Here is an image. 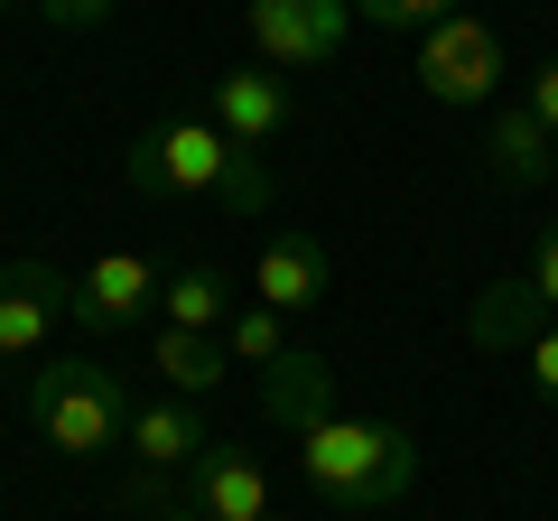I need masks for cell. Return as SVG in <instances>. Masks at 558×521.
<instances>
[{
    "instance_id": "cell-1",
    "label": "cell",
    "mask_w": 558,
    "mask_h": 521,
    "mask_svg": "<svg viewBox=\"0 0 558 521\" xmlns=\"http://www.w3.org/2000/svg\"><path fill=\"white\" fill-rule=\"evenodd\" d=\"M121 178H131L140 196L215 205V215H233V223H252L260 205H270V168H260V149L223 141L205 112H168V121H149V131L121 149Z\"/></svg>"
},
{
    "instance_id": "cell-2",
    "label": "cell",
    "mask_w": 558,
    "mask_h": 521,
    "mask_svg": "<svg viewBox=\"0 0 558 521\" xmlns=\"http://www.w3.org/2000/svg\"><path fill=\"white\" fill-rule=\"evenodd\" d=\"M299 484L326 502V512H391L410 502L418 484V438L410 428H381V420H354V410H326V420L299 428Z\"/></svg>"
},
{
    "instance_id": "cell-3",
    "label": "cell",
    "mask_w": 558,
    "mask_h": 521,
    "mask_svg": "<svg viewBox=\"0 0 558 521\" xmlns=\"http://www.w3.org/2000/svg\"><path fill=\"white\" fill-rule=\"evenodd\" d=\"M20 410H28V428H38L57 457H102V447H121L131 438V381L112 373V363H94V354H47V363H28V381H20Z\"/></svg>"
},
{
    "instance_id": "cell-4",
    "label": "cell",
    "mask_w": 558,
    "mask_h": 521,
    "mask_svg": "<svg viewBox=\"0 0 558 521\" xmlns=\"http://www.w3.org/2000/svg\"><path fill=\"white\" fill-rule=\"evenodd\" d=\"M410 75H418V94L447 102V112H494V102H502V75H512V57H502L494 20L457 10V20H438L428 38H418Z\"/></svg>"
},
{
    "instance_id": "cell-5",
    "label": "cell",
    "mask_w": 558,
    "mask_h": 521,
    "mask_svg": "<svg viewBox=\"0 0 558 521\" xmlns=\"http://www.w3.org/2000/svg\"><path fill=\"white\" fill-rule=\"evenodd\" d=\"M242 38L270 75H317L354 38V0H242Z\"/></svg>"
},
{
    "instance_id": "cell-6",
    "label": "cell",
    "mask_w": 558,
    "mask_h": 521,
    "mask_svg": "<svg viewBox=\"0 0 558 521\" xmlns=\"http://www.w3.org/2000/svg\"><path fill=\"white\" fill-rule=\"evenodd\" d=\"M57 317H75V280L47 260H0V363H38Z\"/></svg>"
},
{
    "instance_id": "cell-7",
    "label": "cell",
    "mask_w": 558,
    "mask_h": 521,
    "mask_svg": "<svg viewBox=\"0 0 558 521\" xmlns=\"http://www.w3.org/2000/svg\"><path fill=\"white\" fill-rule=\"evenodd\" d=\"M168 299V270L140 252H102L94 270H75V326H94V336H121V326L159 317Z\"/></svg>"
},
{
    "instance_id": "cell-8",
    "label": "cell",
    "mask_w": 558,
    "mask_h": 521,
    "mask_svg": "<svg viewBox=\"0 0 558 521\" xmlns=\"http://www.w3.org/2000/svg\"><path fill=\"white\" fill-rule=\"evenodd\" d=\"M205 121H215L223 141H242V149L279 141V131L299 121V102H289V75H270V65H233V75H215V94H205Z\"/></svg>"
},
{
    "instance_id": "cell-9",
    "label": "cell",
    "mask_w": 558,
    "mask_h": 521,
    "mask_svg": "<svg viewBox=\"0 0 558 521\" xmlns=\"http://www.w3.org/2000/svg\"><path fill=\"white\" fill-rule=\"evenodd\" d=\"M186 502H196L205 521H279L270 465H260L252 447H205V457L186 465Z\"/></svg>"
},
{
    "instance_id": "cell-10",
    "label": "cell",
    "mask_w": 558,
    "mask_h": 521,
    "mask_svg": "<svg viewBox=\"0 0 558 521\" xmlns=\"http://www.w3.org/2000/svg\"><path fill=\"white\" fill-rule=\"evenodd\" d=\"M121 447H131L140 475L168 484V475H186V465L215 447V428H205V410L186 401V391H168V401H140V410H131V438H121Z\"/></svg>"
},
{
    "instance_id": "cell-11",
    "label": "cell",
    "mask_w": 558,
    "mask_h": 521,
    "mask_svg": "<svg viewBox=\"0 0 558 521\" xmlns=\"http://www.w3.org/2000/svg\"><path fill=\"white\" fill-rule=\"evenodd\" d=\"M326 280H336V260H326L317 233H270L252 260V299L279 307V317H307V307L326 299Z\"/></svg>"
},
{
    "instance_id": "cell-12",
    "label": "cell",
    "mask_w": 558,
    "mask_h": 521,
    "mask_svg": "<svg viewBox=\"0 0 558 521\" xmlns=\"http://www.w3.org/2000/svg\"><path fill=\"white\" fill-rule=\"evenodd\" d=\"M484 168H494L502 186H521V196H531V186H558V141L539 131L531 102H502V112L484 121Z\"/></svg>"
},
{
    "instance_id": "cell-13",
    "label": "cell",
    "mask_w": 558,
    "mask_h": 521,
    "mask_svg": "<svg viewBox=\"0 0 558 521\" xmlns=\"http://www.w3.org/2000/svg\"><path fill=\"white\" fill-rule=\"evenodd\" d=\"M260 410H270L289 438H299L307 420H326V410H344V401H336V363H326L317 344H289V354L260 373Z\"/></svg>"
},
{
    "instance_id": "cell-14",
    "label": "cell",
    "mask_w": 558,
    "mask_h": 521,
    "mask_svg": "<svg viewBox=\"0 0 558 521\" xmlns=\"http://www.w3.org/2000/svg\"><path fill=\"white\" fill-rule=\"evenodd\" d=\"M539 326H549V307H539V289L521 280V270H512V280H494L475 307H465V344H475V354H521Z\"/></svg>"
},
{
    "instance_id": "cell-15",
    "label": "cell",
    "mask_w": 558,
    "mask_h": 521,
    "mask_svg": "<svg viewBox=\"0 0 558 521\" xmlns=\"http://www.w3.org/2000/svg\"><path fill=\"white\" fill-rule=\"evenodd\" d=\"M233 317H242V299H233V280H223L215 260H196V270H168L159 326H186V336H223Z\"/></svg>"
},
{
    "instance_id": "cell-16",
    "label": "cell",
    "mask_w": 558,
    "mask_h": 521,
    "mask_svg": "<svg viewBox=\"0 0 558 521\" xmlns=\"http://www.w3.org/2000/svg\"><path fill=\"white\" fill-rule=\"evenodd\" d=\"M159 373H168V391H186V401H205V391H223L233 381V354H223V336H186V326H159Z\"/></svg>"
},
{
    "instance_id": "cell-17",
    "label": "cell",
    "mask_w": 558,
    "mask_h": 521,
    "mask_svg": "<svg viewBox=\"0 0 558 521\" xmlns=\"http://www.w3.org/2000/svg\"><path fill=\"white\" fill-rule=\"evenodd\" d=\"M223 354H233V373H242V363L270 373V363L289 354V317H279V307H242V317L223 326Z\"/></svg>"
},
{
    "instance_id": "cell-18",
    "label": "cell",
    "mask_w": 558,
    "mask_h": 521,
    "mask_svg": "<svg viewBox=\"0 0 558 521\" xmlns=\"http://www.w3.org/2000/svg\"><path fill=\"white\" fill-rule=\"evenodd\" d=\"M354 20H373V28H410V38H428L438 20H457V0H354Z\"/></svg>"
},
{
    "instance_id": "cell-19",
    "label": "cell",
    "mask_w": 558,
    "mask_h": 521,
    "mask_svg": "<svg viewBox=\"0 0 558 521\" xmlns=\"http://www.w3.org/2000/svg\"><path fill=\"white\" fill-rule=\"evenodd\" d=\"M521 363H531V391H539V410H549V420H558V317L539 326L531 344H521Z\"/></svg>"
},
{
    "instance_id": "cell-20",
    "label": "cell",
    "mask_w": 558,
    "mask_h": 521,
    "mask_svg": "<svg viewBox=\"0 0 558 521\" xmlns=\"http://www.w3.org/2000/svg\"><path fill=\"white\" fill-rule=\"evenodd\" d=\"M521 280L539 289V307L558 317V223H539V242H531V260H521Z\"/></svg>"
},
{
    "instance_id": "cell-21",
    "label": "cell",
    "mask_w": 558,
    "mask_h": 521,
    "mask_svg": "<svg viewBox=\"0 0 558 521\" xmlns=\"http://www.w3.org/2000/svg\"><path fill=\"white\" fill-rule=\"evenodd\" d=\"M521 102H531V112H539V131H549V141H558V57L539 65L531 84H521Z\"/></svg>"
},
{
    "instance_id": "cell-22",
    "label": "cell",
    "mask_w": 558,
    "mask_h": 521,
    "mask_svg": "<svg viewBox=\"0 0 558 521\" xmlns=\"http://www.w3.org/2000/svg\"><path fill=\"white\" fill-rule=\"evenodd\" d=\"M47 10V28H102L112 20V0H38Z\"/></svg>"
},
{
    "instance_id": "cell-23",
    "label": "cell",
    "mask_w": 558,
    "mask_h": 521,
    "mask_svg": "<svg viewBox=\"0 0 558 521\" xmlns=\"http://www.w3.org/2000/svg\"><path fill=\"white\" fill-rule=\"evenodd\" d=\"M149 521H205V512H196V502L178 494V502H159V512H149Z\"/></svg>"
},
{
    "instance_id": "cell-24",
    "label": "cell",
    "mask_w": 558,
    "mask_h": 521,
    "mask_svg": "<svg viewBox=\"0 0 558 521\" xmlns=\"http://www.w3.org/2000/svg\"><path fill=\"white\" fill-rule=\"evenodd\" d=\"M0 10H10V0H0Z\"/></svg>"
}]
</instances>
